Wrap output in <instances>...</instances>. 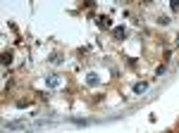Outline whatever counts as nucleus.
<instances>
[{
	"instance_id": "1",
	"label": "nucleus",
	"mask_w": 179,
	"mask_h": 133,
	"mask_svg": "<svg viewBox=\"0 0 179 133\" xmlns=\"http://www.w3.org/2000/svg\"><path fill=\"white\" fill-rule=\"evenodd\" d=\"M98 26L100 29H110V17H100L98 19Z\"/></svg>"
},
{
	"instance_id": "2",
	"label": "nucleus",
	"mask_w": 179,
	"mask_h": 133,
	"mask_svg": "<svg viewBox=\"0 0 179 133\" xmlns=\"http://www.w3.org/2000/svg\"><path fill=\"white\" fill-rule=\"evenodd\" d=\"M115 36L117 38H124V36H127V31H124V29H115Z\"/></svg>"
},
{
	"instance_id": "3",
	"label": "nucleus",
	"mask_w": 179,
	"mask_h": 133,
	"mask_svg": "<svg viewBox=\"0 0 179 133\" xmlns=\"http://www.w3.org/2000/svg\"><path fill=\"white\" fill-rule=\"evenodd\" d=\"M136 93H141V90H146V83H136V88H134Z\"/></svg>"
}]
</instances>
